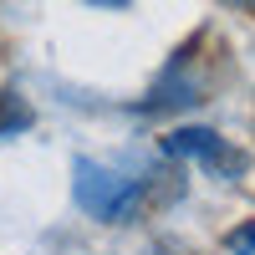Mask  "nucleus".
I'll use <instances>...</instances> for the list:
<instances>
[{
	"label": "nucleus",
	"mask_w": 255,
	"mask_h": 255,
	"mask_svg": "<svg viewBox=\"0 0 255 255\" xmlns=\"http://www.w3.org/2000/svg\"><path fill=\"white\" fill-rule=\"evenodd\" d=\"M72 194H77V204L87 209L92 220L128 225V220H138V209L148 204V179L118 174V168L97 163V158H77V168H72Z\"/></svg>",
	"instance_id": "obj_1"
},
{
	"label": "nucleus",
	"mask_w": 255,
	"mask_h": 255,
	"mask_svg": "<svg viewBox=\"0 0 255 255\" xmlns=\"http://www.w3.org/2000/svg\"><path fill=\"white\" fill-rule=\"evenodd\" d=\"M158 153L163 158H194V163H204L215 179H225V184H235V179H245V168H250V153L245 148H235L230 138H220L215 128H174V133H163L158 138Z\"/></svg>",
	"instance_id": "obj_2"
},
{
	"label": "nucleus",
	"mask_w": 255,
	"mask_h": 255,
	"mask_svg": "<svg viewBox=\"0 0 255 255\" xmlns=\"http://www.w3.org/2000/svg\"><path fill=\"white\" fill-rule=\"evenodd\" d=\"M199 97H204V82L189 77V72H179V61H174L168 77L148 92V102H138V108H143V113H168V108H194Z\"/></svg>",
	"instance_id": "obj_3"
},
{
	"label": "nucleus",
	"mask_w": 255,
	"mask_h": 255,
	"mask_svg": "<svg viewBox=\"0 0 255 255\" xmlns=\"http://www.w3.org/2000/svg\"><path fill=\"white\" fill-rule=\"evenodd\" d=\"M31 123H36V113L26 108V97H20V92H0V138L26 133Z\"/></svg>",
	"instance_id": "obj_4"
},
{
	"label": "nucleus",
	"mask_w": 255,
	"mask_h": 255,
	"mask_svg": "<svg viewBox=\"0 0 255 255\" xmlns=\"http://www.w3.org/2000/svg\"><path fill=\"white\" fill-rule=\"evenodd\" d=\"M225 250H230V255H255V220L230 230V235H225Z\"/></svg>",
	"instance_id": "obj_5"
},
{
	"label": "nucleus",
	"mask_w": 255,
	"mask_h": 255,
	"mask_svg": "<svg viewBox=\"0 0 255 255\" xmlns=\"http://www.w3.org/2000/svg\"><path fill=\"white\" fill-rule=\"evenodd\" d=\"M220 5H230V10H245V15H255V0H220Z\"/></svg>",
	"instance_id": "obj_6"
},
{
	"label": "nucleus",
	"mask_w": 255,
	"mask_h": 255,
	"mask_svg": "<svg viewBox=\"0 0 255 255\" xmlns=\"http://www.w3.org/2000/svg\"><path fill=\"white\" fill-rule=\"evenodd\" d=\"M92 5H108V10H123L128 0H92Z\"/></svg>",
	"instance_id": "obj_7"
}]
</instances>
